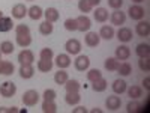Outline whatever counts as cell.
<instances>
[{
	"mask_svg": "<svg viewBox=\"0 0 150 113\" xmlns=\"http://www.w3.org/2000/svg\"><path fill=\"white\" fill-rule=\"evenodd\" d=\"M38 101H39V94H38L36 91L30 89V91H26L23 94V104L27 106V107H33L38 104Z\"/></svg>",
	"mask_w": 150,
	"mask_h": 113,
	"instance_id": "cell-1",
	"label": "cell"
},
{
	"mask_svg": "<svg viewBox=\"0 0 150 113\" xmlns=\"http://www.w3.org/2000/svg\"><path fill=\"white\" fill-rule=\"evenodd\" d=\"M17 92V86L15 83H12V82H5L0 84V95L5 97V98H11V97H14Z\"/></svg>",
	"mask_w": 150,
	"mask_h": 113,
	"instance_id": "cell-2",
	"label": "cell"
},
{
	"mask_svg": "<svg viewBox=\"0 0 150 113\" xmlns=\"http://www.w3.org/2000/svg\"><path fill=\"white\" fill-rule=\"evenodd\" d=\"M74 65H75V69L77 71H87L90 67V59L89 56H84V54H78V57L74 60Z\"/></svg>",
	"mask_w": 150,
	"mask_h": 113,
	"instance_id": "cell-3",
	"label": "cell"
},
{
	"mask_svg": "<svg viewBox=\"0 0 150 113\" xmlns=\"http://www.w3.org/2000/svg\"><path fill=\"white\" fill-rule=\"evenodd\" d=\"M75 20H77V30H80V32H89V30H90V27H92V20L87 17L86 14L80 15L78 18H75Z\"/></svg>",
	"mask_w": 150,
	"mask_h": 113,
	"instance_id": "cell-4",
	"label": "cell"
},
{
	"mask_svg": "<svg viewBox=\"0 0 150 113\" xmlns=\"http://www.w3.org/2000/svg\"><path fill=\"white\" fill-rule=\"evenodd\" d=\"M66 53L68 54H80L81 51V42L78 39H68L65 44Z\"/></svg>",
	"mask_w": 150,
	"mask_h": 113,
	"instance_id": "cell-5",
	"label": "cell"
},
{
	"mask_svg": "<svg viewBox=\"0 0 150 113\" xmlns=\"http://www.w3.org/2000/svg\"><path fill=\"white\" fill-rule=\"evenodd\" d=\"M128 12H129V17H131L132 20H137V21H141V20L144 18V15H146L144 8L140 6V5H134V6H131Z\"/></svg>",
	"mask_w": 150,
	"mask_h": 113,
	"instance_id": "cell-6",
	"label": "cell"
},
{
	"mask_svg": "<svg viewBox=\"0 0 150 113\" xmlns=\"http://www.w3.org/2000/svg\"><path fill=\"white\" fill-rule=\"evenodd\" d=\"M18 62L21 65H32L35 62V54L33 51H30V50H23V51H20L18 54Z\"/></svg>",
	"mask_w": 150,
	"mask_h": 113,
	"instance_id": "cell-7",
	"label": "cell"
},
{
	"mask_svg": "<svg viewBox=\"0 0 150 113\" xmlns=\"http://www.w3.org/2000/svg\"><path fill=\"white\" fill-rule=\"evenodd\" d=\"M105 106H107V109H108L110 112H116V110H119L120 106H122V99H120L119 97H116V95H110V97L107 98V101H105Z\"/></svg>",
	"mask_w": 150,
	"mask_h": 113,
	"instance_id": "cell-8",
	"label": "cell"
},
{
	"mask_svg": "<svg viewBox=\"0 0 150 113\" xmlns=\"http://www.w3.org/2000/svg\"><path fill=\"white\" fill-rule=\"evenodd\" d=\"M84 42L87 47H98L99 42H101V36L96 32H87V35L84 38Z\"/></svg>",
	"mask_w": 150,
	"mask_h": 113,
	"instance_id": "cell-9",
	"label": "cell"
},
{
	"mask_svg": "<svg viewBox=\"0 0 150 113\" xmlns=\"http://www.w3.org/2000/svg\"><path fill=\"white\" fill-rule=\"evenodd\" d=\"M125 21H126V14L122 12V9H116L111 14V23L114 26H122V24H125Z\"/></svg>",
	"mask_w": 150,
	"mask_h": 113,
	"instance_id": "cell-10",
	"label": "cell"
},
{
	"mask_svg": "<svg viewBox=\"0 0 150 113\" xmlns=\"http://www.w3.org/2000/svg\"><path fill=\"white\" fill-rule=\"evenodd\" d=\"M131 57V48L128 45H119L116 48V59L117 60H128Z\"/></svg>",
	"mask_w": 150,
	"mask_h": 113,
	"instance_id": "cell-11",
	"label": "cell"
},
{
	"mask_svg": "<svg viewBox=\"0 0 150 113\" xmlns=\"http://www.w3.org/2000/svg\"><path fill=\"white\" fill-rule=\"evenodd\" d=\"M71 57H69V54H59V56H56V65L59 67V69H66V68H69L71 67Z\"/></svg>",
	"mask_w": 150,
	"mask_h": 113,
	"instance_id": "cell-12",
	"label": "cell"
},
{
	"mask_svg": "<svg viewBox=\"0 0 150 113\" xmlns=\"http://www.w3.org/2000/svg\"><path fill=\"white\" fill-rule=\"evenodd\" d=\"M117 39L120 42H129L132 41V30L129 27H120L117 32Z\"/></svg>",
	"mask_w": 150,
	"mask_h": 113,
	"instance_id": "cell-13",
	"label": "cell"
},
{
	"mask_svg": "<svg viewBox=\"0 0 150 113\" xmlns=\"http://www.w3.org/2000/svg\"><path fill=\"white\" fill-rule=\"evenodd\" d=\"M27 15V8L24 6L23 3H18L12 8V17L17 18V20H23L24 17Z\"/></svg>",
	"mask_w": 150,
	"mask_h": 113,
	"instance_id": "cell-14",
	"label": "cell"
},
{
	"mask_svg": "<svg viewBox=\"0 0 150 113\" xmlns=\"http://www.w3.org/2000/svg\"><path fill=\"white\" fill-rule=\"evenodd\" d=\"M135 32H137L138 36H143V38L149 36V33H150V24H149V21H140L138 24H137V27H135Z\"/></svg>",
	"mask_w": 150,
	"mask_h": 113,
	"instance_id": "cell-15",
	"label": "cell"
},
{
	"mask_svg": "<svg viewBox=\"0 0 150 113\" xmlns=\"http://www.w3.org/2000/svg\"><path fill=\"white\" fill-rule=\"evenodd\" d=\"M44 17H45V21H50V23H56L60 17L59 11L56 8H47V11H44Z\"/></svg>",
	"mask_w": 150,
	"mask_h": 113,
	"instance_id": "cell-16",
	"label": "cell"
},
{
	"mask_svg": "<svg viewBox=\"0 0 150 113\" xmlns=\"http://www.w3.org/2000/svg\"><path fill=\"white\" fill-rule=\"evenodd\" d=\"M114 35H116V32H114V27L112 26H102L101 30H99V36H101L102 39H107V41L112 39Z\"/></svg>",
	"mask_w": 150,
	"mask_h": 113,
	"instance_id": "cell-17",
	"label": "cell"
},
{
	"mask_svg": "<svg viewBox=\"0 0 150 113\" xmlns=\"http://www.w3.org/2000/svg\"><path fill=\"white\" fill-rule=\"evenodd\" d=\"M93 17H95V21L98 23H105L108 20V11L105 8H96L93 12Z\"/></svg>",
	"mask_w": 150,
	"mask_h": 113,
	"instance_id": "cell-18",
	"label": "cell"
},
{
	"mask_svg": "<svg viewBox=\"0 0 150 113\" xmlns=\"http://www.w3.org/2000/svg\"><path fill=\"white\" fill-rule=\"evenodd\" d=\"M12 29H14L12 18H9V17H2L0 18V32L6 33V32H11Z\"/></svg>",
	"mask_w": 150,
	"mask_h": 113,
	"instance_id": "cell-19",
	"label": "cell"
},
{
	"mask_svg": "<svg viewBox=\"0 0 150 113\" xmlns=\"http://www.w3.org/2000/svg\"><path fill=\"white\" fill-rule=\"evenodd\" d=\"M80 82L78 80H69L68 79V82L65 83V89H66V92L68 94H77V92H80Z\"/></svg>",
	"mask_w": 150,
	"mask_h": 113,
	"instance_id": "cell-20",
	"label": "cell"
},
{
	"mask_svg": "<svg viewBox=\"0 0 150 113\" xmlns=\"http://www.w3.org/2000/svg\"><path fill=\"white\" fill-rule=\"evenodd\" d=\"M128 89V86H126V82L122 80V79H117L112 82V91H114V94H123V92H126Z\"/></svg>",
	"mask_w": 150,
	"mask_h": 113,
	"instance_id": "cell-21",
	"label": "cell"
},
{
	"mask_svg": "<svg viewBox=\"0 0 150 113\" xmlns=\"http://www.w3.org/2000/svg\"><path fill=\"white\" fill-rule=\"evenodd\" d=\"M33 74H35V68H33L32 65H21V68H20V75H21V79H24V80L32 79Z\"/></svg>",
	"mask_w": 150,
	"mask_h": 113,
	"instance_id": "cell-22",
	"label": "cell"
},
{
	"mask_svg": "<svg viewBox=\"0 0 150 113\" xmlns=\"http://www.w3.org/2000/svg\"><path fill=\"white\" fill-rule=\"evenodd\" d=\"M14 65L11 64V62L8 60H2L0 59V74H3V75H11L12 72H14Z\"/></svg>",
	"mask_w": 150,
	"mask_h": 113,
	"instance_id": "cell-23",
	"label": "cell"
},
{
	"mask_svg": "<svg viewBox=\"0 0 150 113\" xmlns=\"http://www.w3.org/2000/svg\"><path fill=\"white\" fill-rule=\"evenodd\" d=\"M27 15L32 18V20H39L42 15H44V11H42V8L41 6H32V8H29L27 9Z\"/></svg>",
	"mask_w": 150,
	"mask_h": 113,
	"instance_id": "cell-24",
	"label": "cell"
},
{
	"mask_svg": "<svg viewBox=\"0 0 150 113\" xmlns=\"http://www.w3.org/2000/svg\"><path fill=\"white\" fill-rule=\"evenodd\" d=\"M135 53L138 54V57H149L150 56V45L149 44H138L135 48Z\"/></svg>",
	"mask_w": 150,
	"mask_h": 113,
	"instance_id": "cell-25",
	"label": "cell"
},
{
	"mask_svg": "<svg viewBox=\"0 0 150 113\" xmlns=\"http://www.w3.org/2000/svg\"><path fill=\"white\" fill-rule=\"evenodd\" d=\"M107 87H108V82H107L105 79H102V77L92 83V89H93L95 92H104Z\"/></svg>",
	"mask_w": 150,
	"mask_h": 113,
	"instance_id": "cell-26",
	"label": "cell"
},
{
	"mask_svg": "<svg viewBox=\"0 0 150 113\" xmlns=\"http://www.w3.org/2000/svg\"><path fill=\"white\" fill-rule=\"evenodd\" d=\"M53 30H54L53 23H50V21H44V23H41V24H39V32H41V35L48 36V35H51V33H53Z\"/></svg>",
	"mask_w": 150,
	"mask_h": 113,
	"instance_id": "cell-27",
	"label": "cell"
},
{
	"mask_svg": "<svg viewBox=\"0 0 150 113\" xmlns=\"http://www.w3.org/2000/svg\"><path fill=\"white\" fill-rule=\"evenodd\" d=\"M68 72L65 71V69H59L56 74H54V82L57 83V84H65L66 82H68Z\"/></svg>",
	"mask_w": 150,
	"mask_h": 113,
	"instance_id": "cell-28",
	"label": "cell"
},
{
	"mask_svg": "<svg viewBox=\"0 0 150 113\" xmlns=\"http://www.w3.org/2000/svg\"><path fill=\"white\" fill-rule=\"evenodd\" d=\"M17 44L23 48H26L32 44V36L30 35H17Z\"/></svg>",
	"mask_w": 150,
	"mask_h": 113,
	"instance_id": "cell-29",
	"label": "cell"
},
{
	"mask_svg": "<svg viewBox=\"0 0 150 113\" xmlns=\"http://www.w3.org/2000/svg\"><path fill=\"white\" fill-rule=\"evenodd\" d=\"M119 65H120V62H119L116 57H108V59L105 60V64H104L105 69H108V71H117Z\"/></svg>",
	"mask_w": 150,
	"mask_h": 113,
	"instance_id": "cell-30",
	"label": "cell"
},
{
	"mask_svg": "<svg viewBox=\"0 0 150 113\" xmlns=\"http://www.w3.org/2000/svg\"><path fill=\"white\" fill-rule=\"evenodd\" d=\"M65 101H66V104H69V106H77V104L81 101V97H80L78 92H77V94H68V92H66Z\"/></svg>",
	"mask_w": 150,
	"mask_h": 113,
	"instance_id": "cell-31",
	"label": "cell"
},
{
	"mask_svg": "<svg viewBox=\"0 0 150 113\" xmlns=\"http://www.w3.org/2000/svg\"><path fill=\"white\" fill-rule=\"evenodd\" d=\"M53 68V60H44L41 59L39 62H38V69H39L41 72H50Z\"/></svg>",
	"mask_w": 150,
	"mask_h": 113,
	"instance_id": "cell-32",
	"label": "cell"
},
{
	"mask_svg": "<svg viewBox=\"0 0 150 113\" xmlns=\"http://www.w3.org/2000/svg\"><path fill=\"white\" fill-rule=\"evenodd\" d=\"M42 112L44 113H56L57 112V104L54 101H47V99H44V103H42Z\"/></svg>",
	"mask_w": 150,
	"mask_h": 113,
	"instance_id": "cell-33",
	"label": "cell"
},
{
	"mask_svg": "<svg viewBox=\"0 0 150 113\" xmlns=\"http://www.w3.org/2000/svg\"><path fill=\"white\" fill-rule=\"evenodd\" d=\"M14 48L15 47L11 41H3L0 44V51H2V54H12L14 53Z\"/></svg>",
	"mask_w": 150,
	"mask_h": 113,
	"instance_id": "cell-34",
	"label": "cell"
},
{
	"mask_svg": "<svg viewBox=\"0 0 150 113\" xmlns=\"http://www.w3.org/2000/svg\"><path fill=\"white\" fill-rule=\"evenodd\" d=\"M126 91H128V95L132 99H137V98H140L143 95V89H141L140 86H131L129 89H126Z\"/></svg>",
	"mask_w": 150,
	"mask_h": 113,
	"instance_id": "cell-35",
	"label": "cell"
},
{
	"mask_svg": "<svg viewBox=\"0 0 150 113\" xmlns=\"http://www.w3.org/2000/svg\"><path fill=\"white\" fill-rule=\"evenodd\" d=\"M117 71H119V74H120V75L126 77V75H129V74L132 72V67H131V64H128V62H123V64H120V65H119Z\"/></svg>",
	"mask_w": 150,
	"mask_h": 113,
	"instance_id": "cell-36",
	"label": "cell"
},
{
	"mask_svg": "<svg viewBox=\"0 0 150 113\" xmlns=\"http://www.w3.org/2000/svg\"><path fill=\"white\" fill-rule=\"evenodd\" d=\"M102 77V72L99 71V69H96V68H93V69H89V72H87V80L89 82H96V80H99Z\"/></svg>",
	"mask_w": 150,
	"mask_h": 113,
	"instance_id": "cell-37",
	"label": "cell"
},
{
	"mask_svg": "<svg viewBox=\"0 0 150 113\" xmlns=\"http://www.w3.org/2000/svg\"><path fill=\"white\" fill-rule=\"evenodd\" d=\"M78 9L83 12V14H87V12H92V6L89 3V0H80L78 2Z\"/></svg>",
	"mask_w": 150,
	"mask_h": 113,
	"instance_id": "cell-38",
	"label": "cell"
},
{
	"mask_svg": "<svg viewBox=\"0 0 150 113\" xmlns=\"http://www.w3.org/2000/svg\"><path fill=\"white\" fill-rule=\"evenodd\" d=\"M39 56H41V59H44V60H53L54 53H53L51 48H42L41 53H39Z\"/></svg>",
	"mask_w": 150,
	"mask_h": 113,
	"instance_id": "cell-39",
	"label": "cell"
},
{
	"mask_svg": "<svg viewBox=\"0 0 150 113\" xmlns=\"http://www.w3.org/2000/svg\"><path fill=\"white\" fill-rule=\"evenodd\" d=\"M138 67H140L141 71H146V72L150 71V60H149V57H140Z\"/></svg>",
	"mask_w": 150,
	"mask_h": 113,
	"instance_id": "cell-40",
	"label": "cell"
},
{
	"mask_svg": "<svg viewBox=\"0 0 150 113\" xmlns=\"http://www.w3.org/2000/svg\"><path fill=\"white\" fill-rule=\"evenodd\" d=\"M65 29L69 30V32L77 30V20H75V18H68L65 21Z\"/></svg>",
	"mask_w": 150,
	"mask_h": 113,
	"instance_id": "cell-41",
	"label": "cell"
},
{
	"mask_svg": "<svg viewBox=\"0 0 150 113\" xmlns=\"http://www.w3.org/2000/svg\"><path fill=\"white\" fill-rule=\"evenodd\" d=\"M128 112H129V113H135V112H144V109H143V106H141V104L135 103V101H134V103L131 101V103L128 104Z\"/></svg>",
	"mask_w": 150,
	"mask_h": 113,
	"instance_id": "cell-42",
	"label": "cell"
},
{
	"mask_svg": "<svg viewBox=\"0 0 150 113\" xmlns=\"http://www.w3.org/2000/svg\"><path fill=\"white\" fill-rule=\"evenodd\" d=\"M42 97H44V99H47V101H54L56 97H57V92L54 89H47Z\"/></svg>",
	"mask_w": 150,
	"mask_h": 113,
	"instance_id": "cell-43",
	"label": "cell"
},
{
	"mask_svg": "<svg viewBox=\"0 0 150 113\" xmlns=\"http://www.w3.org/2000/svg\"><path fill=\"white\" fill-rule=\"evenodd\" d=\"M15 33L17 35H30V29H29V26H26V24H18V26L15 27Z\"/></svg>",
	"mask_w": 150,
	"mask_h": 113,
	"instance_id": "cell-44",
	"label": "cell"
},
{
	"mask_svg": "<svg viewBox=\"0 0 150 113\" xmlns=\"http://www.w3.org/2000/svg\"><path fill=\"white\" fill-rule=\"evenodd\" d=\"M108 6L112 9H120L123 6V0H108Z\"/></svg>",
	"mask_w": 150,
	"mask_h": 113,
	"instance_id": "cell-45",
	"label": "cell"
},
{
	"mask_svg": "<svg viewBox=\"0 0 150 113\" xmlns=\"http://www.w3.org/2000/svg\"><path fill=\"white\" fill-rule=\"evenodd\" d=\"M143 84H144V87H146L147 91H150V77H146L143 80Z\"/></svg>",
	"mask_w": 150,
	"mask_h": 113,
	"instance_id": "cell-46",
	"label": "cell"
},
{
	"mask_svg": "<svg viewBox=\"0 0 150 113\" xmlns=\"http://www.w3.org/2000/svg\"><path fill=\"white\" fill-rule=\"evenodd\" d=\"M72 112H74V113H87L86 107H77V109H74Z\"/></svg>",
	"mask_w": 150,
	"mask_h": 113,
	"instance_id": "cell-47",
	"label": "cell"
},
{
	"mask_svg": "<svg viewBox=\"0 0 150 113\" xmlns=\"http://www.w3.org/2000/svg\"><path fill=\"white\" fill-rule=\"evenodd\" d=\"M89 3H90L92 8H95V6H98L99 3H101V0H89Z\"/></svg>",
	"mask_w": 150,
	"mask_h": 113,
	"instance_id": "cell-48",
	"label": "cell"
},
{
	"mask_svg": "<svg viewBox=\"0 0 150 113\" xmlns=\"http://www.w3.org/2000/svg\"><path fill=\"white\" fill-rule=\"evenodd\" d=\"M0 113H9V107H0Z\"/></svg>",
	"mask_w": 150,
	"mask_h": 113,
	"instance_id": "cell-49",
	"label": "cell"
},
{
	"mask_svg": "<svg viewBox=\"0 0 150 113\" xmlns=\"http://www.w3.org/2000/svg\"><path fill=\"white\" fill-rule=\"evenodd\" d=\"M18 112V107H9V113H17Z\"/></svg>",
	"mask_w": 150,
	"mask_h": 113,
	"instance_id": "cell-50",
	"label": "cell"
},
{
	"mask_svg": "<svg viewBox=\"0 0 150 113\" xmlns=\"http://www.w3.org/2000/svg\"><path fill=\"white\" fill-rule=\"evenodd\" d=\"M92 113H102V110L96 107V109H93V110H92Z\"/></svg>",
	"mask_w": 150,
	"mask_h": 113,
	"instance_id": "cell-51",
	"label": "cell"
},
{
	"mask_svg": "<svg viewBox=\"0 0 150 113\" xmlns=\"http://www.w3.org/2000/svg\"><path fill=\"white\" fill-rule=\"evenodd\" d=\"M132 2H134V3H137V5H138V3H141V2H144V0H132Z\"/></svg>",
	"mask_w": 150,
	"mask_h": 113,
	"instance_id": "cell-52",
	"label": "cell"
},
{
	"mask_svg": "<svg viewBox=\"0 0 150 113\" xmlns=\"http://www.w3.org/2000/svg\"><path fill=\"white\" fill-rule=\"evenodd\" d=\"M2 17H3V12H2V11H0V18H2Z\"/></svg>",
	"mask_w": 150,
	"mask_h": 113,
	"instance_id": "cell-53",
	"label": "cell"
},
{
	"mask_svg": "<svg viewBox=\"0 0 150 113\" xmlns=\"http://www.w3.org/2000/svg\"><path fill=\"white\" fill-rule=\"evenodd\" d=\"M0 59H2V51H0Z\"/></svg>",
	"mask_w": 150,
	"mask_h": 113,
	"instance_id": "cell-54",
	"label": "cell"
},
{
	"mask_svg": "<svg viewBox=\"0 0 150 113\" xmlns=\"http://www.w3.org/2000/svg\"><path fill=\"white\" fill-rule=\"evenodd\" d=\"M29 2H32V0H29Z\"/></svg>",
	"mask_w": 150,
	"mask_h": 113,
	"instance_id": "cell-55",
	"label": "cell"
}]
</instances>
